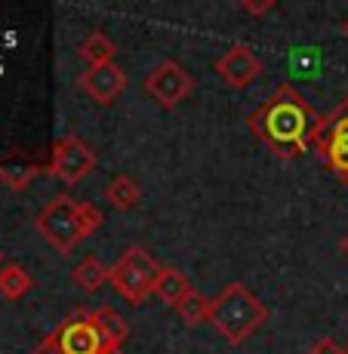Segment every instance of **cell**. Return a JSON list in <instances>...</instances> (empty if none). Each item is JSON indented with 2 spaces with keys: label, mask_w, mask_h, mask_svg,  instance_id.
<instances>
[{
  "label": "cell",
  "mask_w": 348,
  "mask_h": 354,
  "mask_svg": "<svg viewBox=\"0 0 348 354\" xmlns=\"http://www.w3.org/2000/svg\"><path fill=\"white\" fill-rule=\"evenodd\" d=\"M324 118L309 105V99L290 84H281L271 99L250 114V129L259 142L277 154H302L309 145H315L320 136Z\"/></svg>",
  "instance_id": "1"
},
{
  "label": "cell",
  "mask_w": 348,
  "mask_h": 354,
  "mask_svg": "<svg viewBox=\"0 0 348 354\" xmlns=\"http://www.w3.org/2000/svg\"><path fill=\"white\" fill-rule=\"evenodd\" d=\"M268 321V308L247 283H228L219 296L210 299V324L228 345H244Z\"/></svg>",
  "instance_id": "2"
},
{
  "label": "cell",
  "mask_w": 348,
  "mask_h": 354,
  "mask_svg": "<svg viewBox=\"0 0 348 354\" xmlns=\"http://www.w3.org/2000/svg\"><path fill=\"white\" fill-rule=\"evenodd\" d=\"M158 274H161L158 259L148 253L145 247L136 243V247L124 250L118 262L111 265L108 281H111V287L118 290L129 305H142L154 292V281H158Z\"/></svg>",
  "instance_id": "3"
},
{
  "label": "cell",
  "mask_w": 348,
  "mask_h": 354,
  "mask_svg": "<svg viewBox=\"0 0 348 354\" xmlns=\"http://www.w3.org/2000/svg\"><path fill=\"white\" fill-rule=\"evenodd\" d=\"M34 225L50 241V247H56L62 256L71 253L84 241V231H80V201H74L71 194H56L37 213Z\"/></svg>",
  "instance_id": "4"
},
{
  "label": "cell",
  "mask_w": 348,
  "mask_h": 354,
  "mask_svg": "<svg viewBox=\"0 0 348 354\" xmlns=\"http://www.w3.org/2000/svg\"><path fill=\"white\" fill-rule=\"evenodd\" d=\"M95 163H99V158H95V151L90 145H86L80 136L68 133L62 136V139L53 145V176L56 179H62L65 185H77V182H84L86 176L95 169Z\"/></svg>",
  "instance_id": "5"
},
{
  "label": "cell",
  "mask_w": 348,
  "mask_h": 354,
  "mask_svg": "<svg viewBox=\"0 0 348 354\" xmlns=\"http://www.w3.org/2000/svg\"><path fill=\"white\" fill-rule=\"evenodd\" d=\"M191 90H194V77L176 59H163L145 77V93L163 108H173L179 102H185L191 96Z\"/></svg>",
  "instance_id": "6"
},
{
  "label": "cell",
  "mask_w": 348,
  "mask_h": 354,
  "mask_svg": "<svg viewBox=\"0 0 348 354\" xmlns=\"http://www.w3.org/2000/svg\"><path fill=\"white\" fill-rule=\"evenodd\" d=\"M315 148L324 154V160L330 163V169L342 182H348V99L330 118H324L320 136L315 139Z\"/></svg>",
  "instance_id": "7"
},
{
  "label": "cell",
  "mask_w": 348,
  "mask_h": 354,
  "mask_svg": "<svg viewBox=\"0 0 348 354\" xmlns=\"http://www.w3.org/2000/svg\"><path fill=\"white\" fill-rule=\"evenodd\" d=\"M80 86L93 102L99 105H111L120 93L127 90V74L118 62H102V65H90L80 74Z\"/></svg>",
  "instance_id": "8"
},
{
  "label": "cell",
  "mask_w": 348,
  "mask_h": 354,
  "mask_svg": "<svg viewBox=\"0 0 348 354\" xmlns=\"http://www.w3.org/2000/svg\"><path fill=\"white\" fill-rule=\"evenodd\" d=\"M213 68H216V74H219L225 84L235 86V90L250 86L259 74H262V62H259V56L244 44H235L222 59H216Z\"/></svg>",
  "instance_id": "9"
},
{
  "label": "cell",
  "mask_w": 348,
  "mask_h": 354,
  "mask_svg": "<svg viewBox=\"0 0 348 354\" xmlns=\"http://www.w3.org/2000/svg\"><path fill=\"white\" fill-rule=\"evenodd\" d=\"M56 339H59V345H62L65 354H102L105 351V345H102L99 333L93 330L86 311H77V315L68 317V321L56 330Z\"/></svg>",
  "instance_id": "10"
},
{
  "label": "cell",
  "mask_w": 348,
  "mask_h": 354,
  "mask_svg": "<svg viewBox=\"0 0 348 354\" xmlns=\"http://www.w3.org/2000/svg\"><path fill=\"white\" fill-rule=\"evenodd\" d=\"M86 317H90L93 330L99 333V339H102V345H105V351H108V348H120V345L127 342L129 326H127L124 317H120L118 311L111 308V305H99V308H90V311H86Z\"/></svg>",
  "instance_id": "11"
},
{
  "label": "cell",
  "mask_w": 348,
  "mask_h": 354,
  "mask_svg": "<svg viewBox=\"0 0 348 354\" xmlns=\"http://www.w3.org/2000/svg\"><path fill=\"white\" fill-rule=\"evenodd\" d=\"M194 290L188 283V277L182 274L179 268H173V265H161V274H158V281H154V292L152 296H158L163 305H179L182 299L188 296V292Z\"/></svg>",
  "instance_id": "12"
},
{
  "label": "cell",
  "mask_w": 348,
  "mask_h": 354,
  "mask_svg": "<svg viewBox=\"0 0 348 354\" xmlns=\"http://www.w3.org/2000/svg\"><path fill=\"white\" fill-rule=\"evenodd\" d=\"M105 197H108V203H111L114 209H124V213H127V209L139 207L142 188H139V182H136L133 176L120 173V176H114V179L105 185Z\"/></svg>",
  "instance_id": "13"
},
{
  "label": "cell",
  "mask_w": 348,
  "mask_h": 354,
  "mask_svg": "<svg viewBox=\"0 0 348 354\" xmlns=\"http://www.w3.org/2000/svg\"><path fill=\"white\" fill-rule=\"evenodd\" d=\"M31 290H34V277L28 274V268H22L19 262H6L0 268V296L3 299L16 302V299H22Z\"/></svg>",
  "instance_id": "14"
},
{
  "label": "cell",
  "mask_w": 348,
  "mask_h": 354,
  "mask_svg": "<svg viewBox=\"0 0 348 354\" xmlns=\"http://www.w3.org/2000/svg\"><path fill=\"white\" fill-rule=\"evenodd\" d=\"M108 274H111V268H108V265L102 262L99 256H84L77 265H74V271H71V281L77 283L80 290L95 292V290L102 287V283L108 281Z\"/></svg>",
  "instance_id": "15"
},
{
  "label": "cell",
  "mask_w": 348,
  "mask_h": 354,
  "mask_svg": "<svg viewBox=\"0 0 348 354\" xmlns=\"http://www.w3.org/2000/svg\"><path fill=\"white\" fill-rule=\"evenodd\" d=\"M80 56L86 59L90 65H102V62H114V56H118V44H114L111 37H108L105 31H90L84 37V44H80Z\"/></svg>",
  "instance_id": "16"
},
{
  "label": "cell",
  "mask_w": 348,
  "mask_h": 354,
  "mask_svg": "<svg viewBox=\"0 0 348 354\" xmlns=\"http://www.w3.org/2000/svg\"><path fill=\"white\" fill-rule=\"evenodd\" d=\"M176 315L182 317L185 326H197V324H207L210 321V299L203 292L191 290L179 305H176Z\"/></svg>",
  "instance_id": "17"
},
{
  "label": "cell",
  "mask_w": 348,
  "mask_h": 354,
  "mask_svg": "<svg viewBox=\"0 0 348 354\" xmlns=\"http://www.w3.org/2000/svg\"><path fill=\"white\" fill-rule=\"evenodd\" d=\"M318 68V56L311 46H302V50L293 53V71H299V77H315Z\"/></svg>",
  "instance_id": "18"
},
{
  "label": "cell",
  "mask_w": 348,
  "mask_h": 354,
  "mask_svg": "<svg viewBox=\"0 0 348 354\" xmlns=\"http://www.w3.org/2000/svg\"><path fill=\"white\" fill-rule=\"evenodd\" d=\"M102 222H105V216H102L99 207H93V203H80V231H84V237H90Z\"/></svg>",
  "instance_id": "19"
},
{
  "label": "cell",
  "mask_w": 348,
  "mask_h": 354,
  "mask_svg": "<svg viewBox=\"0 0 348 354\" xmlns=\"http://www.w3.org/2000/svg\"><path fill=\"white\" fill-rule=\"evenodd\" d=\"M305 354H348V351H342V348H339V345L333 342L330 336H324V339H318V342L311 345V348L305 351Z\"/></svg>",
  "instance_id": "20"
},
{
  "label": "cell",
  "mask_w": 348,
  "mask_h": 354,
  "mask_svg": "<svg viewBox=\"0 0 348 354\" xmlns=\"http://www.w3.org/2000/svg\"><path fill=\"white\" fill-rule=\"evenodd\" d=\"M31 354H65V351H62V345H59L56 333H50V336H46L44 342H40V345H37V348H34Z\"/></svg>",
  "instance_id": "21"
},
{
  "label": "cell",
  "mask_w": 348,
  "mask_h": 354,
  "mask_svg": "<svg viewBox=\"0 0 348 354\" xmlns=\"http://www.w3.org/2000/svg\"><path fill=\"white\" fill-rule=\"evenodd\" d=\"M241 10H244V12H253V16H262V12L275 10V0H265V3H253V0H244Z\"/></svg>",
  "instance_id": "22"
},
{
  "label": "cell",
  "mask_w": 348,
  "mask_h": 354,
  "mask_svg": "<svg viewBox=\"0 0 348 354\" xmlns=\"http://www.w3.org/2000/svg\"><path fill=\"white\" fill-rule=\"evenodd\" d=\"M339 253H342V256L348 259V231L342 234V241H339Z\"/></svg>",
  "instance_id": "23"
},
{
  "label": "cell",
  "mask_w": 348,
  "mask_h": 354,
  "mask_svg": "<svg viewBox=\"0 0 348 354\" xmlns=\"http://www.w3.org/2000/svg\"><path fill=\"white\" fill-rule=\"evenodd\" d=\"M102 354H127L124 348H108V351H102Z\"/></svg>",
  "instance_id": "24"
},
{
  "label": "cell",
  "mask_w": 348,
  "mask_h": 354,
  "mask_svg": "<svg viewBox=\"0 0 348 354\" xmlns=\"http://www.w3.org/2000/svg\"><path fill=\"white\" fill-rule=\"evenodd\" d=\"M342 31H345V37H348V22H345V25H342Z\"/></svg>",
  "instance_id": "25"
},
{
  "label": "cell",
  "mask_w": 348,
  "mask_h": 354,
  "mask_svg": "<svg viewBox=\"0 0 348 354\" xmlns=\"http://www.w3.org/2000/svg\"><path fill=\"white\" fill-rule=\"evenodd\" d=\"M0 268H3V253H0Z\"/></svg>",
  "instance_id": "26"
},
{
  "label": "cell",
  "mask_w": 348,
  "mask_h": 354,
  "mask_svg": "<svg viewBox=\"0 0 348 354\" xmlns=\"http://www.w3.org/2000/svg\"><path fill=\"white\" fill-rule=\"evenodd\" d=\"M345 351H348V345H345Z\"/></svg>",
  "instance_id": "27"
}]
</instances>
